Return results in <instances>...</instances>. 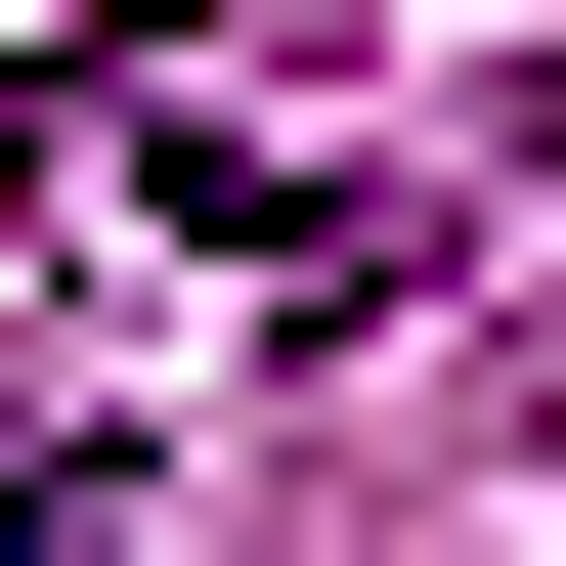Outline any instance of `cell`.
<instances>
[{"instance_id": "1", "label": "cell", "mask_w": 566, "mask_h": 566, "mask_svg": "<svg viewBox=\"0 0 566 566\" xmlns=\"http://www.w3.org/2000/svg\"><path fill=\"white\" fill-rule=\"evenodd\" d=\"M0 566H132V436H0Z\"/></svg>"}]
</instances>
